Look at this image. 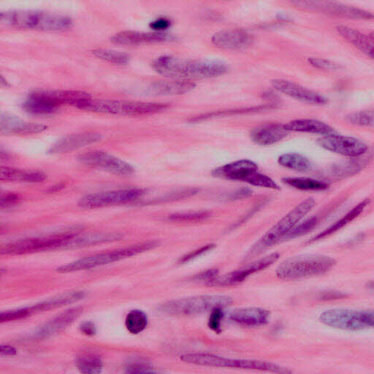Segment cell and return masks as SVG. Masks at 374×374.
Instances as JSON below:
<instances>
[{"label":"cell","instance_id":"obj_11","mask_svg":"<svg viewBox=\"0 0 374 374\" xmlns=\"http://www.w3.org/2000/svg\"><path fill=\"white\" fill-rule=\"evenodd\" d=\"M72 91H37L30 94L23 104V109L33 115L53 114L63 105H70Z\"/></svg>","mask_w":374,"mask_h":374},{"label":"cell","instance_id":"obj_34","mask_svg":"<svg viewBox=\"0 0 374 374\" xmlns=\"http://www.w3.org/2000/svg\"><path fill=\"white\" fill-rule=\"evenodd\" d=\"M147 314L139 309L130 311L127 315L125 326L127 330L132 334L142 333L148 326Z\"/></svg>","mask_w":374,"mask_h":374},{"label":"cell","instance_id":"obj_17","mask_svg":"<svg viewBox=\"0 0 374 374\" xmlns=\"http://www.w3.org/2000/svg\"><path fill=\"white\" fill-rule=\"evenodd\" d=\"M82 312L83 309L81 307L72 308L63 311L37 328L33 333V337L44 340L60 333L77 321Z\"/></svg>","mask_w":374,"mask_h":374},{"label":"cell","instance_id":"obj_35","mask_svg":"<svg viewBox=\"0 0 374 374\" xmlns=\"http://www.w3.org/2000/svg\"><path fill=\"white\" fill-rule=\"evenodd\" d=\"M77 366L82 373L98 374L102 372L103 362L97 355L86 354L77 359Z\"/></svg>","mask_w":374,"mask_h":374},{"label":"cell","instance_id":"obj_13","mask_svg":"<svg viewBox=\"0 0 374 374\" xmlns=\"http://www.w3.org/2000/svg\"><path fill=\"white\" fill-rule=\"evenodd\" d=\"M83 165L98 168L117 176H130L135 173L134 167L128 162L101 151H91L79 157Z\"/></svg>","mask_w":374,"mask_h":374},{"label":"cell","instance_id":"obj_15","mask_svg":"<svg viewBox=\"0 0 374 374\" xmlns=\"http://www.w3.org/2000/svg\"><path fill=\"white\" fill-rule=\"evenodd\" d=\"M291 4L298 8L318 11L342 18H352V20H370L373 16L368 11L338 3L295 1Z\"/></svg>","mask_w":374,"mask_h":374},{"label":"cell","instance_id":"obj_3","mask_svg":"<svg viewBox=\"0 0 374 374\" xmlns=\"http://www.w3.org/2000/svg\"><path fill=\"white\" fill-rule=\"evenodd\" d=\"M158 246L157 241H146L125 248L86 257L62 266L57 271L60 273H68L95 269L150 251Z\"/></svg>","mask_w":374,"mask_h":374},{"label":"cell","instance_id":"obj_22","mask_svg":"<svg viewBox=\"0 0 374 374\" xmlns=\"http://www.w3.org/2000/svg\"><path fill=\"white\" fill-rule=\"evenodd\" d=\"M101 139V136L95 133L89 132L70 135L54 143L49 149V153L57 155L71 153L96 143Z\"/></svg>","mask_w":374,"mask_h":374},{"label":"cell","instance_id":"obj_46","mask_svg":"<svg viewBox=\"0 0 374 374\" xmlns=\"http://www.w3.org/2000/svg\"><path fill=\"white\" fill-rule=\"evenodd\" d=\"M171 26V21L166 18H160L150 24V27L156 31L167 30Z\"/></svg>","mask_w":374,"mask_h":374},{"label":"cell","instance_id":"obj_43","mask_svg":"<svg viewBox=\"0 0 374 374\" xmlns=\"http://www.w3.org/2000/svg\"><path fill=\"white\" fill-rule=\"evenodd\" d=\"M22 199L20 195L14 193H6L5 194L1 195V198H0V205H1L2 209L8 208L13 207Z\"/></svg>","mask_w":374,"mask_h":374},{"label":"cell","instance_id":"obj_47","mask_svg":"<svg viewBox=\"0 0 374 374\" xmlns=\"http://www.w3.org/2000/svg\"><path fill=\"white\" fill-rule=\"evenodd\" d=\"M80 331L85 335L93 336L97 333V328L95 323L86 321L80 325Z\"/></svg>","mask_w":374,"mask_h":374},{"label":"cell","instance_id":"obj_28","mask_svg":"<svg viewBox=\"0 0 374 374\" xmlns=\"http://www.w3.org/2000/svg\"><path fill=\"white\" fill-rule=\"evenodd\" d=\"M122 236L119 233H77L67 243L65 250L80 249L105 244V243L120 240Z\"/></svg>","mask_w":374,"mask_h":374},{"label":"cell","instance_id":"obj_20","mask_svg":"<svg viewBox=\"0 0 374 374\" xmlns=\"http://www.w3.org/2000/svg\"><path fill=\"white\" fill-rule=\"evenodd\" d=\"M213 44L227 50H242L248 48L253 42L252 36L247 31L239 29L222 30L212 37Z\"/></svg>","mask_w":374,"mask_h":374},{"label":"cell","instance_id":"obj_44","mask_svg":"<svg viewBox=\"0 0 374 374\" xmlns=\"http://www.w3.org/2000/svg\"><path fill=\"white\" fill-rule=\"evenodd\" d=\"M128 373H155L156 371L148 364L140 362L132 363L127 368Z\"/></svg>","mask_w":374,"mask_h":374},{"label":"cell","instance_id":"obj_8","mask_svg":"<svg viewBox=\"0 0 374 374\" xmlns=\"http://www.w3.org/2000/svg\"><path fill=\"white\" fill-rule=\"evenodd\" d=\"M315 200L307 198L299 203L285 217L278 221L268 232L259 240L257 247H254L255 252L264 250L278 244L285 240L292 229L300 223L304 217L314 208Z\"/></svg>","mask_w":374,"mask_h":374},{"label":"cell","instance_id":"obj_1","mask_svg":"<svg viewBox=\"0 0 374 374\" xmlns=\"http://www.w3.org/2000/svg\"><path fill=\"white\" fill-rule=\"evenodd\" d=\"M0 21L6 26L46 32H60L72 27L71 18L67 15L39 11L18 10L2 12Z\"/></svg>","mask_w":374,"mask_h":374},{"label":"cell","instance_id":"obj_25","mask_svg":"<svg viewBox=\"0 0 374 374\" xmlns=\"http://www.w3.org/2000/svg\"><path fill=\"white\" fill-rule=\"evenodd\" d=\"M288 133L283 125L269 124L254 128L250 136L252 141L258 145L270 146L283 140L288 136Z\"/></svg>","mask_w":374,"mask_h":374},{"label":"cell","instance_id":"obj_30","mask_svg":"<svg viewBox=\"0 0 374 374\" xmlns=\"http://www.w3.org/2000/svg\"><path fill=\"white\" fill-rule=\"evenodd\" d=\"M368 203V200L362 201L361 203L356 205V207L353 208L349 212L344 215L341 219L335 222L331 226L325 229L324 231L318 234L317 236H315L314 238L309 240V243L321 240L342 230L343 228L346 227L347 224L351 223L355 219H357L363 212Z\"/></svg>","mask_w":374,"mask_h":374},{"label":"cell","instance_id":"obj_7","mask_svg":"<svg viewBox=\"0 0 374 374\" xmlns=\"http://www.w3.org/2000/svg\"><path fill=\"white\" fill-rule=\"evenodd\" d=\"M217 178L245 182L250 185L271 190H279V186L271 178L258 172L253 161L240 160L221 166L213 172Z\"/></svg>","mask_w":374,"mask_h":374},{"label":"cell","instance_id":"obj_19","mask_svg":"<svg viewBox=\"0 0 374 374\" xmlns=\"http://www.w3.org/2000/svg\"><path fill=\"white\" fill-rule=\"evenodd\" d=\"M174 39L172 34L160 32H140L124 31L116 34L111 39V42L122 46H138L171 41Z\"/></svg>","mask_w":374,"mask_h":374},{"label":"cell","instance_id":"obj_23","mask_svg":"<svg viewBox=\"0 0 374 374\" xmlns=\"http://www.w3.org/2000/svg\"><path fill=\"white\" fill-rule=\"evenodd\" d=\"M47 129L45 124L25 122L9 115H2L0 120L2 134L31 135L43 133Z\"/></svg>","mask_w":374,"mask_h":374},{"label":"cell","instance_id":"obj_21","mask_svg":"<svg viewBox=\"0 0 374 374\" xmlns=\"http://www.w3.org/2000/svg\"><path fill=\"white\" fill-rule=\"evenodd\" d=\"M270 319V311L259 307L238 309L230 314L232 322L246 327L264 326L269 324Z\"/></svg>","mask_w":374,"mask_h":374},{"label":"cell","instance_id":"obj_37","mask_svg":"<svg viewBox=\"0 0 374 374\" xmlns=\"http://www.w3.org/2000/svg\"><path fill=\"white\" fill-rule=\"evenodd\" d=\"M347 121L353 125L372 127L373 125V112L372 110L356 112V113L349 115L347 117Z\"/></svg>","mask_w":374,"mask_h":374},{"label":"cell","instance_id":"obj_40","mask_svg":"<svg viewBox=\"0 0 374 374\" xmlns=\"http://www.w3.org/2000/svg\"><path fill=\"white\" fill-rule=\"evenodd\" d=\"M209 214L207 212H188V213H178L174 214L168 219L174 221H201L209 217Z\"/></svg>","mask_w":374,"mask_h":374},{"label":"cell","instance_id":"obj_27","mask_svg":"<svg viewBox=\"0 0 374 374\" xmlns=\"http://www.w3.org/2000/svg\"><path fill=\"white\" fill-rule=\"evenodd\" d=\"M336 30L349 43L356 47L370 59L373 58V36L366 34L357 30L339 25Z\"/></svg>","mask_w":374,"mask_h":374},{"label":"cell","instance_id":"obj_2","mask_svg":"<svg viewBox=\"0 0 374 374\" xmlns=\"http://www.w3.org/2000/svg\"><path fill=\"white\" fill-rule=\"evenodd\" d=\"M335 264V260L329 256L305 254L285 259L278 266L276 273L280 279L297 280L323 275Z\"/></svg>","mask_w":374,"mask_h":374},{"label":"cell","instance_id":"obj_33","mask_svg":"<svg viewBox=\"0 0 374 374\" xmlns=\"http://www.w3.org/2000/svg\"><path fill=\"white\" fill-rule=\"evenodd\" d=\"M278 162L288 169L296 172H304L311 168V162L308 158L296 153L283 155L278 157Z\"/></svg>","mask_w":374,"mask_h":374},{"label":"cell","instance_id":"obj_10","mask_svg":"<svg viewBox=\"0 0 374 374\" xmlns=\"http://www.w3.org/2000/svg\"><path fill=\"white\" fill-rule=\"evenodd\" d=\"M373 313L348 309H329L320 316L326 326L349 331H361L373 328Z\"/></svg>","mask_w":374,"mask_h":374},{"label":"cell","instance_id":"obj_48","mask_svg":"<svg viewBox=\"0 0 374 374\" xmlns=\"http://www.w3.org/2000/svg\"><path fill=\"white\" fill-rule=\"evenodd\" d=\"M0 354L1 356H14L17 354V350L10 345H2L0 347Z\"/></svg>","mask_w":374,"mask_h":374},{"label":"cell","instance_id":"obj_6","mask_svg":"<svg viewBox=\"0 0 374 374\" xmlns=\"http://www.w3.org/2000/svg\"><path fill=\"white\" fill-rule=\"evenodd\" d=\"M233 303L232 297L222 295H202L177 299L162 304V312L176 316H191L226 309Z\"/></svg>","mask_w":374,"mask_h":374},{"label":"cell","instance_id":"obj_49","mask_svg":"<svg viewBox=\"0 0 374 374\" xmlns=\"http://www.w3.org/2000/svg\"><path fill=\"white\" fill-rule=\"evenodd\" d=\"M64 185H58L57 186H53V188L50 190L51 193L53 192H57L60 191L61 188H63Z\"/></svg>","mask_w":374,"mask_h":374},{"label":"cell","instance_id":"obj_14","mask_svg":"<svg viewBox=\"0 0 374 374\" xmlns=\"http://www.w3.org/2000/svg\"><path fill=\"white\" fill-rule=\"evenodd\" d=\"M279 257L278 254L273 253L253 262L245 268L223 276H218L212 280L209 286L231 287L238 285L244 283L250 276L271 267L278 261Z\"/></svg>","mask_w":374,"mask_h":374},{"label":"cell","instance_id":"obj_41","mask_svg":"<svg viewBox=\"0 0 374 374\" xmlns=\"http://www.w3.org/2000/svg\"><path fill=\"white\" fill-rule=\"evenodd\" d=\"M224 309L218 308L211 311L209 319V328L216 333L221 331V322L224 317Z\"/></svg>","mask_w":374,"mask_h":374},{"label":"cell","instance_id":"obj_12","mask_svg":"<svg viewBox=\"0 0 374 374\" xmlns=\"http://www.w3.org/2000/svg\"><path fill=\"white\" fill-rule=\"evenodd\" d=\"M144 195L140 189H125L92 193L83 197L79 205L84 209H96L134 202Z\"/></svg>","mask_w":374,"mask_h":374},{"label":"cell","instance_id":"obj_29","mask_svg":"<svg viewBox=\"0 0 374 374\" xmlns=\"http://www.w3.org/2000/svg\"><path fill=\"white\" fill-rule=\"evenodd\" d=\"M46 179V175L41 172L24 171L9 167H1L0 169V179L8 182L41 183Z\"/></svg>","mask_w":374,"mask_h":374},{"label":"cell","instance_id":"obj_42","mask_svg":"<svg viewBox=\"0 0 374 374\" xmlns=\"http://www.w3.org/2000/svg\"><path fill=\"white\" fill-rule=\"evenodd\" d=\"M214 247V245H205L200 249H198L196 250H194L193 252H191L188 254H186V255L183 256L182 258L180 259L179 263L180 264H186L187 262H190L201 255H202L205 253H207Z\"/></svg>","mask_w":374,"mask_h":374},{"label":"cell","instance_id":"obj_24","mask_svg":"<svg viewBox=\"0 0 374 374\" xmlns=\"http://www.w3.org/2000/svg\"><path fill=\"white\" fill-rule=\"evenodd\" d=\"M84 291H73L60 295L48 299V300L27 307L30 315L49 311L52 309L61 308L74 303L79 302L86 297Z\"/></svg>","mask_w":374,"mask_h":374},{"label":"cell","instance_id":"obj_18","mask_svg":"<svg viewBox=\"0 0 374 374\" xmlns=\"http://www.w3.org/2000/svg\"><path fill=\"white\" fill-rule=\"evenodd\" d=\"M275 89L285 95L303 103L323 105L328 103V99L321 94L311 91L301 85L284 79L272 81Z\"/></svg>","mask_w":374,"mask_h":374},{"label":"cell","instance_id":"obj_45","mask_svg":"<svg viewBox=\"0 0 374 374\" xmlns=\"http://www.w3.org/2000/svg\"><path fill=\"white\" fill-rule=\"evenodd\" d=\"M309 61V63L316 68L323 70H334L337 68V65L323 59L311 58Z\"/></svg>","mask_w":374,"mask_h":374},{"label":"cell","instance_id":"obj_32","mask_svg":"<svg viewBox=\"0 0 374 374\" xmlns=\"http://www.w3.org/2000/svg\"><path fill=\"white\" fill-rule=\"evenodd\" d=\"M283 182L292 188L302 191H323L328 188V184L322 181L305 177L285 178Z\"/></svg>","mask_w":374,"mask_h":374},{"label":"cell","instance_id":"obj_4","mask_svg":"<svg viewBox=\"0 0 374 374\" xmlns=\"http://www.w3.org/2000/svg\"><path fill=\"white\" fill-rule=\"evenodd\" d=\"M169 107L167 104L148 102L98 100L90 98L79 109L95 113L119 116H145L160 113Z\"/></svg>","mask_w":374,"mask_h":374},{"label":"cell","instance_id":"obj_36","mask_svg":"<svg viewBox=\"0 0 374 374\" xmlns=\"http://www.w3.org/2000/svg\"><path fill=\"white\" fill-rule=\"evenodd\" d=\"M92 53L96 58L115 65H126L129 61V56L123 52L101 49Z\"/></svg>","mask_w":374,"mask_h":374},{"label":"cell","instance_id":"obj_38","mask_svg":"<svg viewBox=\"0 0 374 374\" xmlns=\"http://www.w3.org/2000/svg\"><path fill=\"white\" fill-rule=\"evenodd\" d=\"M318 220L316 217H311L303 222H300L288 234L285 240L294 239L304 236L312 231L316 226Z\"/></svg>","mask_w":374,"mask_h":374},{"label":"cell","instance_id":"obj_9","mask_svg":"<svg viewBox=\"0 0 374 374\" xmlns=\"http://www.w3.org/2000/svg\"><path fill=\"white\" fill-rule=\"evenodd\" d=\"M77 233L66 232L15 240L4 246L1 248V254L16 256L65 250L68 241Z\"/></svg>","mask_w":374,"mask_h":374},{"label":"cell","instance_id":"obj_5","mask_svg":"<svg viewBox=\"0 0 374 374\" xmlns=\"http://www.w3.org/2000/svg\"><path fill=\"white\" fill-rule=\"evenodd\" d=\"M188 364L215 368H228L266 371L276 373H291L289 369L267 361L250 359H232L210 353H191L181 356Z\"/></svg>","mask_w":374,"mask_h":374},{"label":"cell","instance_id":"obj_50","mask_svg":"<svg viewBox=\"0 0 374 374\" xmlns=\"http://www.w3.org/2000/svg\"><path fill=\"white\" fill-rule=\"evenodd\" d=\"M1 86H8V82H6V80L4 79V77L2 76L1 77Z\"/></svg>","mask_w":374,"mask_h":374},{"label":"cell","instance_id":"obj_31","mask_svg":"<svg viewBox=\"0 0 374 374\" xmlns=\"http://www.w3.org/2000/svg\"><path fill=\"white\" fill-rule=\"evenodd\" d=\"M195 86L192 81L175 80L156 83L153 89L160 95L175 96L188 92Z\"/></svg>","mask_w":374,"mask_h":374},{"label":"cell","instance_id":"obj_26","mask_svg":"<svg viewBox=\"0 0 374 374\" xmlns=\"http://www.w3.org/2000/svg\"><path fill=\"white\" fill-rule=\"evenodd\" d=\"M288 132L317 134L324 136L336 134L335 129L319 120L302 119L296 120L284 124Z\"/></svg>","mask_w":374,"mask_h":374},{"label":"cell","instance_id":"obj_16","mask_svg":"<svg viewBox=\"0 0 374 374\" xmlns=\"http://www.w3.org/2000/svg\"><path fill=\"white\" fill-rule=\"evenodd\" d=\"M318 143L325 150L351 158H359L368 151V146L363 141L337 134L323 136Z\"/></svg>","mask_w":374,"mask_h":374},{"label":"cell","instance_id":"obj_39","mask_svg":"<svg viewBox=\"0 0 374 374\" xmlns=\"http://www.w3.org/2000/svg\"><path fill=\"white\" fill-rule=\"evenodd\" d=\"M30 316L27 307L4 311L0 314L2 323L21 321Z\"/></svg>","mask_w":374,"mask_h":374}]
</instances>
